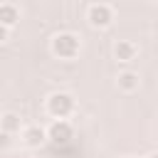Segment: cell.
<instances>
[{
	"mask_svg": "<svg viewBox=\"0 0 158 158\" xmlns=\"http://www.w3.org/2000/svg\"><path fill=\"white\" fill-rule=\"evenodd\" d=\"M17 22H20V7L12 2H0V25L12 30L17 27Z\"/></svg>",
	"mask_w": 158,
	"mask_h": 158,
	"instance_id": "ba28073f",
	"label": "cell"
},
{
	"mask_svg": "<svg viewBox=\"0 0 158 158\" xmlns=\"http://www.w3.org/2000/svg\"><path fill=\"white\" fill-rule=\"evenodd\" d=\"M12 143H15L12 133H7V131H2V128H0V151H7V148H12Z\"/></svg>",
	"mask_w": 158,
	"mask_h": 158,
	"instance_id": "30bf717a",
	"label": "cell"
},
{
	"mask_svg": "<svg viewBox=\"0 0 158 158\" xmlns=\"http://www.w3.org/2000/svg\"><path fill=\"white\" fill-rule=\"evenodd\" d=\"M49 52L57 57V59H64V62H72L81 54V37L64 30V32H57L52 40H49Z\"/></svg>",
	"mask_w": 158,
	"mask_h": 158,
	"instance_id": "6da1fadb",
	"label": "cell"
},
{
	"mask_svg": "<svg viewBox=\"0 0 158 158\" xmlns=\"http://www.w3.org/2000/svg\"><path fill=\"white\" fill-rule=\"evenodd\" d=\"M44 131H47V143H54V146H64L74 136V126L67 118H54Z\"/></svg>",
	"mask_w": 158,
	"mask_h": 158,
	"instance_id": "277c9868",
	"label": "cell"
},
{
	"mask_svg": "<svg viewBox=\"0 0 158 158\" xmlns=\"http://www.w3.org/2000/svg\"><path fill=\"white\" fill-rule=\"evenodd\" d=\"M146 158H158V151H151V153H148Z\"/></svg>",
	"mask_w": 158,
	"mask_h": 158,
	"instance_id": "7c38bea8",
	"label": "cell"
},
{
	"mask_svg": "<svg viewBox=\"0 0 158 158\" xmlns=\"http://www.w3.org/2000/svg\"><path fill=\"white\" fill-rule=\"evenodd\" d=\"M86 22L94 27V30H106L114 25V7L101 2V0H94L86 10Z\"/></svg>",
	"mask_w": 158,
	"mask_h": 158,
	"instance_id": "3957f363",
	"label": "cell"
},
{
	"mask_svg": "<svg viewBox=\"0 0 158 158\" xmlns=\"http://www.w3.org/2000/svg\"><path fill=\"white\" fill-rule=\"evenodd\" d=\"M138 57V44L133 42V40H116L114 42V59H118V62H133Z\"/></svg>",
	"mask_w": 158,
	"mask_h": 158,
	"instance_id": "8992f818",
	"label": "cell"
},
{
	"mask_svg": "<svg viewBox=\"0 0 158 158\" xmlns=\"http://www.w3.org/2000/svg\"><path fill=\"white\" fill-rule=\"evenodd\" d=\"M116 86H118V91H123V94H133V91L141 86V77H138V72H133V69H123V72H118V77H116Z\"/></svg>",
	"mask_w": 158,
	"mask_h": 158,
	"instance_id": "52a82bcc",
	"label": "cell"
},
{
	"mask_svg": "<svg viewBox=\"0 0 158 158\" xmlns=\"http://www.w3.org/2000/svg\"><path fill=\"white\" fill-rule=\"evenodd\" d=\"M44 109L52 118H69L77 111V99L69 91H52L44 101Z\"/></svg>",
	"mask_w": 158,
	"mask_h": 158,
	"instance_id": "7a4b0ae2",
	"label": "cell"
},
{
	"mask_svg": "<svg viewBox=\"0 0 158 158\" xmlns=\"http://www.w3.org/2000/svg\"><path fill=\"white\" fill-rule=\"evenodd\" d=\"M121 158H136V156H121Z\"/></svg>",
	"mask_w": 158,
	"mask_h": 158,
	"instance_id": "4fadbf2b",
	"label": "cell"
},
{
	"mask_svg": "<svg viewBox=\"0 0 158 158\" xmlns=\"http://www.w3.org/2000/svg\"><path fill=\"white\" fill-rule=\"evenodd\" d=\"M20 138H22V146L27 148H42L47 143V131L42 126H22Z\"/></svg>",
	"mask_w": 158,
	"mask_h": 158,
	"instance_id": "5b68a950",
	"label": "cell"
},
{
	"mask_svg": "<svg viewBox=\"0 0 158 158\" xmlns=\"http://www.w3.org/2000/svg\"><path fill=\"white\" fill-rule=\"evenodd\" d=\"M7 40H10V30H7L5 25H0V44H5Z\"/></svg>",
	"mask_w": 158,
	"mask_h": 158,
	"instance_id": "8fae6325",
	"label": "cell"
},
{
	"mask_svg": "<svg viewBox=\"0 0 158 158\" xmlns=\"http://www.w3.org/2000/svg\"><path fill=\"white\" fill-rule=\"evenodd\" d=\"M0 128L2 131H7V133H20L22 131V118H20V114H15V111H5V114H0Z\"/></svg>",
	"mask_w": 158,
	"mask_h": 158,
	"instance_id": "9c48e42d",
	"label": "cell"
}]
</instances>
